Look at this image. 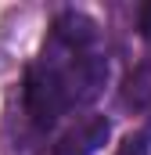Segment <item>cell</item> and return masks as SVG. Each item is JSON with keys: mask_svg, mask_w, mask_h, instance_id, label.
I'll list each match as a JSON object with an SVG mask.
<instances>
[{"mask_svg": "<svg viewBox=\"0 0 151 155\" xmlns=\"http://www.w3.org/2000/svg\"><path fill=\"white\" fill-rule=\"evenodd\" d=\"M108 83V54L101 51L97 22L83 11H61L40 47L36 61L18 83V112L4 119L7 155H40L43 137L61 119L86 108Z\"/></svg>", "mask_w": 151, "mask_h": 155, "instance_id": "obj_1", "label": "cell"}, {"mask_svg": "<svg viewBox=\"0 0 151 155\" xmlns=\"http://www.w3.org/2000/svg\"><path fill=\"white\" fill-rule=\"evenodd\" d=\"M112 137V123L104 116H83L58 137L50 155H97Z\"/></svg>", "mask_w": 151, "mask_h": 155, "instance_id": "obj_2", "label": "cell"}, {"mask_svg": "<svg viewBox=\"0 0 151 155\" xmlns=\"http://www.w3.org/2000/svg\"><path fill=\"white\" fill-rule=\"evenodd\" d=\"M122 108L148 116V137H151V65H137L122 83Z\"/></svg>", "mask_w": 151, "mask_h": 155, "instance_id": "obj_3", "label": "cell"}, {"mask_svg": "<svg viewBox=\"0 0 151 155\" xmlns=\"http://www.w3.org/2000/svg\"><path fill=\"white\" fill-rule=\"evenodd\" d=\"M115 155H151L148 134H126V137H122V144L115 148Z\"/></svg>", "mask_w": 151, "mask_h": 155, "instance_id": "obj_4", "label": "cell"}, {"mask_svg": "<svg viewBox=\"0 0 151 155\" xmlns=\"http://www.w3.org/2000/svg\"><path fill=\"white\" fill-rule=\"evenodd\" d=\"M137 22H140V36L148 40V47H151V0L140 7V18H137Z\"/></svg>", "mask_w": 151, "mask_h": 155, "instance_id": "obj_5", "label": "cell"}]
</instances>
